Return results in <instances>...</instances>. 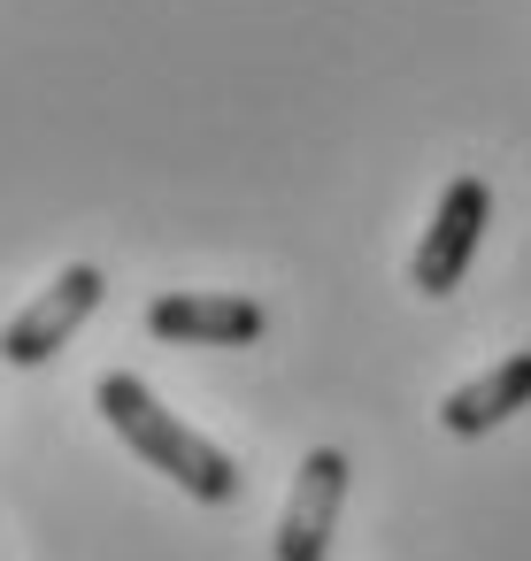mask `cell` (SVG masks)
Instances as JSON below:
<instances>
[{
	"label": "cell",
	"instance_id": "cell-1",
	"mask_svg": "<svg viewBox=\"0 0 531 561\" xmlns=\"http://www.w3.org/2000/svg\"><path fill=\"white\" fill-rule=\"evenodd\" d=\"M93 400H101V415L116 423V438H124L147 469H162L178 492H193L201 507H231V500H239V461H231L224 446H208L201 431H185L132 369H109V377L93 385Z\"/></svg>",
	"mask_w": 531,
	"mask_h": 561
},
{
	"label": "cell",
	"instance_id": "cell-2",
	"mask_svg": "<svg viewBox=\"0 0 531 561\" xmlns=\"http://www.w3.org/2000/svg\"><path fill=\"white\" fill-rule=\"evenodd\" d=\"M485 224H493L485 178H454V185L439 193L431 224H423V247H416V262H408V285H416L423 300H447V293L470 277V262H477V247H485Z\"/></svg>",
	"mask_w": 531,
	"mask_h": 561
},
{
	"label": "cell",
	"instance_id": "cell-3",
	"mask_svg": "<svg viewBox=\"0 0 531 561\" xmlns=\"http://www.w3.org/2000/svg\"><path fill=\"white\" fill-rule=\"evenodd\" d=\"M101 300H109V277H101L93 262H70L32 308L9 316V331H0V362H9V369H39V362H55Z\"/></svg>",
	"mask_w": 531,
	"mask_h": 561
},
{
	"label": "cell",
	"instance_id": "cell-4",
	"mask_svg": "<svg viewBox=\"0 0 531 561\" xmlns=\"http://www.w3.org/2000/svg\"><path fill=\"white\" fill-rule=\"evenodd\" d=\"M147 331L170 346H255L270 331V316L247 293H162V300H147Z\"/></svg>",
	"mask_w": 531,
	"mask_h": 561
},
{
	"label": "cell",
	"instance_id": "cell-5",
	"mask_svg": "<svg viewBox=\"0 0 531 561\" xmlns=\"http://www.w3.org/2000/svg\"><path fill=\"white\" fill-rule=\"evenodd\" d=\"M339 500H347V454L339 446H316L293 477V500L278 515V561H324L331 553V523H339Z\"/></svg>",
	"mask_w": 531,
	"mask_h": 561
},
{
	"label": "cell",
	"instance_id": "cell-6",
	"mask_svg": "<svg viewBox=\"0 0 531 561\" xmlns=\"http://www.w3.org/2000/svg\"><path fill=\"white\" fill-rule=\"evenodd\" d=\"M516 408H531V354H508V362H493L485 377L454 385L447 408H439V423H447L454 438H485V431H500Z\"/></svg>",
	"mask_w": 531,
	"mask_h": 561
}]
</instances>
